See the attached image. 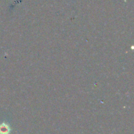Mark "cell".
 <instances>
[{"label":"cell","instance_id":"1","mask_svg":"<svg viewBox=\"0 0 134 134\" xmlns=\"http://www.w3.org/2000/svg\"><path fill=\"white\" fill-rule=\"evenodd\" d=\"M9 132V128L5 124L0 126V134H8Z\"/></svg>","mask_w":134,"mask_h":134}]
</instances>
